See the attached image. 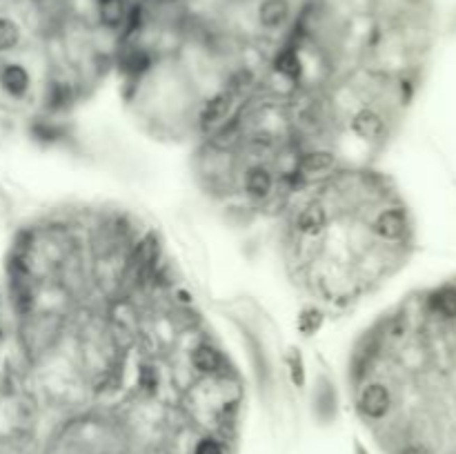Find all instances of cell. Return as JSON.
I'll return each instance as SVG.
<instances>
[{
	"mask_svg": "<svg viewBox=\"0 0 456 454\" xmlns=\"http://www.w3.org/2000/svg\"><path fill=\"white\" fill-rule=\"evenodd\" d=\"M394 410L381 425L394 454H456V274L409 294L374 325Z\"/></svg>",
	"mask_w": 456,
	"mask_h": 454,
	"instance_id": "cell-1",
	"label": "cell"
},
{
	"mask_svg": "<svg viewBox=\"0 0 456 454\" xmlns=\"http://www.w3.org/2000/svg\"><path fill=\"white\" fill-rule=\"evenodd\" d=\"M368 227L372 236L383 245L414 249L416 225L403 196L392 198L376 208L368 217Z\"/></svg>",
	"mask_w": 456,
	"mask_h": 454,
	"instance_id": "cell-2",
	"label": "cell"
},
{
	"mask_svg": "<svg viewBox=\"0 0 456 454\" xmlns=\"http://www.w3.org/2000/svg\"><path fill=\"white\" fill-rule=\"evenodd\" d=\"M345 127H347V132L352 136H356L359 141L368 143L372 147H383L387 141L392 139V134L398 127V123L392 116H387V114L383 109H379V107L359 105L347 116Z\"/></svg>",
	"mask_w": 456,
	"mask_h": 454,
	"instance_id": "cell-3",
	"label": "cell"
},
{
	"mask_svg": "<svg viewBox=\"0 0 456 454\" xmlns=\"http://www.w3.org/2000/svg\"><path fill=\"white\" fill-rule=\"evenodd\" d=\"M276 187L278 178L269 161H249L236 172V189L258 208H263L276 194Z\"/></svg>",
	"mask_w": 456,
	"mask_h": 454,
	"instance_id": "cell-4",
	"label": "cell"
},
{
	"mask_svg": "<svg viewBox=\"0 0 456 454\" xmlns=\"http://www.w3.org/2000/svg\"><path fill=\"white\" fill-rule=\"evenodd\" d=\"M356 410L365 421L383 425L394 410L390 385L379 377L365 379L361 385H356Z\"/></svg>",
	"mask_w": 456,
	"mask_h": 454,
	"instance_id": "cell-5",
	"label": "cell"
},
{
	"mask_svg": "<svg viewBox=\"0 0 456 454\" xmlns=\"http://www.w3.org/2000/svg\"><path fill=\"white\" fill-rule=\"evenodd\" d=\"M340 169L338 154L327 150V147H303L299 152V161H296V172L310 183H323V180L332 178Z\"/></svg>",
	"mask_w": 456,
	"mask_h": 454,
	"instance_id": "cell-6",
	"label": "cell"
},
{
	"mask_svg": "<svg viewBox=\"0 0 456 454\" xmlns=\"http://www.w3.org/2000/svg\"><path fill=\"white\" fill-rule=\"evenodd\" d=\"M238 109V96L230 89H219L216 94H212L205 103H201L196 125L203 134H214L216 130H221L223 125L234 116V111Z\"/></svg>",
	"mask_w": 456,
	"mask_h": 454,
	"instance_id": "cell-7",
	"label": "cell"
},
{
	"mask_svg": "<svg viewBox=\"0 0 456 454\" xmlns=\"http://www.w3.org/2000/svg\"><path fill=\"white\" fill-rule=\"evenodd\" d=\"M154 65H156V54L152 47H147L141 40L118 42L116 67L123 76L132 78V81H143L147 74H152Z\"/></svg>",
	"mask_w": 456,
	"mask_h": 454,
	"instance_id": "cell-8",
	"label": "cell"
},
{
	"mask_svg": "<svg viewBox=\"0 0 456 454\" xmlns=\"http://www.w3.org/2000/svg\"><path fill=\"white\" fill-rule=\"evenodd\" d=\"M187 366L191 368L196 379H219L227 374V359L219 345L212 340H198L196 345L189 350Z\"/></svg>",
	"mask_w": 456,
	"mask_h": 454,
	"instance_id": "cell-9",
	"label": "cell"
},
{
	"mask_svg": "<svg viewBox=\"0 0 456 454\" xmlns=\"http://www.w3.org/2000/svg\"><path fill=\"white\" fill-rule=\"evenodd\" d=\"M254 20L263 33L288 31L294 20L292 0H258L254 7Z\"/></svg>",
	"mask_w": 456,
	"mask_h": 454,
	"instance_id": "cell-10",
	"label": "cell"
},
{
	"mask_svg": "<svg viewBox=\"0 0 456 454\" xmlns=\"http://www.w3.org/2000/svg\"><path fill=\"white\" fill-rule=\"evenodd\" d=\"M129 11V0H94V14L102 29L120 33Z\"/></svg>",
	"mask_w": 456,
	"mask_h": 454,
	"instance_id": "cell-11",
	"label": "cell"
},
{
	"mask_svg": "<svg viewBox=\"0 0 456 454\" xmlns=\"http://www.w3.org/2000/svg\"><path fill=\"white\" fill-rule=\"evenodd\" d=\"M0 87L11 98H25L31 89V76L27 72V67H22L20 63H7L0 67Z\"/></svg>",
	"mask_w": 456,
	"mask_h": 454,
	"instance_id": "cell-12",
	"label": "cell"
},
{
	"mask_svg": "<svg viewBox=\"0 0 456 454\" xmlns=\"http://www.w3.org/2000/svg\"><path fill=\"white\" fill-rule=\"evenodd\" d=\"M76 100V85L67 81L65 76L54 78L47 83V94H45V105L52 111H63Z\"/></svg>",
	"mask_w": 456,
	"mask_h": 454,
	"instance_id": "cell-13",
	"label": "cell"
},
{
	"mask_svg": "<svg viewBox=\"0 0 456 454\" xmlns=\"http://www.w3.org/2000/svg\"><path fill=\"white\" fill-rule=\"evenodd\" d=\"M314 410L321 414L323 418H329L336 414V390L332 381L327 377H321L316 381V390H314Z\"/></svg>",
	"mask_w": 456,
	"mask_h": 454,
	"instance_id": "cell-14",
	"label": "cell"
},
{
	"mask_svg": "<svg viewBox=\"0 0 456 454\" xmlns=\"http://www.w3.org/2000/svg\"><path fill=\"white\" fill-rule=\"evenodd\" d=\"M22 42L20 25L9 16H0V52H14Z\"/></svg>",
	"mask_w": 456,
	"mask_h": 454,
	"instance_id": "cell-15",
	"label": "cell"
},
{
	"mask_svg": "<svg viewBox=\"0 0 456 454\" xmlns=\"http://www.w3.org/2000/svg\"><path fill=\"white\" fill-rule=\"evenodd\" d=\"M285 368L290 372V379L296 388H303L305 381H307V374H305V361L301 357V350L290 347L285 352Z\"/></svg>",
	"mask_w": 456,
	"mask_h": 454,
	"instance_id": "cell-16",
	"label": "cell"
},
{
	"mask_svg": "<svg viewBox=\"0 0 456 454\" xmlns=\"http://www.w3.org/2000/svg\"><path fill=\"white\" fill-rule=\"evenodd\" d=\"M323 312L318 310V308H305L299 316V321H296V327L303 332V336H312L316 334L318 330H321V325H323Z\"/></svg>",
	"mask_w": 456,
	"mask_h": 454,
	"instance_id": "cell-17",
	"label": "cell"
},
{
	"mask_svg": "<svg viewBox=\"0 0 456 454\" xmlns=\"http://www.w3.org/2000/svg\"><path fill=\"white\" fill-rule=\"evenodd\" d=\"M31 134L36 136L38 141H47V143H54V141H61L65 139V127H61V125H56V123H36L31 127Z\"/></svg>",
	"mask_w": 456,
	"mask_h": 454,
	"instance_id": "cell-18",
	"label": "cell"
},
{
	"mask_svg": "<svg viewBox=\"0 0 456 454\" xmlns=\"http://www.w3.org/2000/svg\"><path fill=\"white\" fill-rule=\"evenodd\" d=\"M191 454H225V448L219 439L214 437H203L201 441H196Z\"/></svg>",
	"mask_w": 456,
	"mask_h": 454,
	"instance_id": "cell-19",
	"label": "cell"
}]
</instances>
